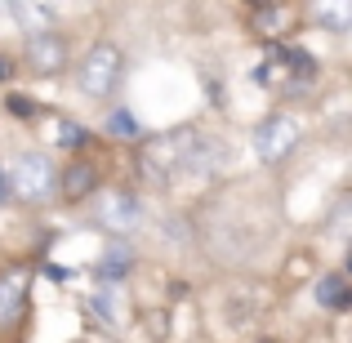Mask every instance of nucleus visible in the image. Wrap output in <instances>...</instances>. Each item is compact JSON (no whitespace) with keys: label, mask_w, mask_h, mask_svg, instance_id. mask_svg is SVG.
<instances>
[{"label":"nucleus","mask_w":352,"mask_h":343,"mask_svg":"<svg viewBox=\"0 0 352 343\" xmlns=\"http://www.w3.org/2000/svg\"><path fill=\"white\" fill-rule=\"evenodd\" d=\"M103 138H112V143H143L147 138V129L138 125V116L129 112V107H116V112H107L103 116Z\"/></svg>","instance_id":"16"},{"label":"nucleus","mask_w":352,"mask_h":343,"mask_svg":"<svg viewBox=\"0 0 352 343\" xmlns=\"http://www.w3.org/2000/svg\"><path fill=\"white\" fill-rule=\"evenodd\" d=\"M67 343H89V339H67Z\"/></svg>","instance_id":"21"},{"label":"nucleus","mask_w":352,"mask_h":343,"mask_svg":"<svg viewBox=\"0 0 352 343\" xmlns=\"http://www.w3.org/2000/svg\"><path fill=\"white\" fill-rule=\"evenodd\" d=\"M312 303L330 317H344L352 312V276L348 272H321L312 276Z\"/></svg>","instance_id":"11"},{"label":"nucleus","mask_w":352,"mask_h":343,"mask_svg":"<svg viewBox=\"0 0 352 343\" xmlns=\"http://www.w3.org/2000/svg\"><path fill=\"white\" fill-rule=\"evenodd\" d=\"M14 201V192H9V174H5V161H0V210Z\"/></svg>","instance_id":"20"},{"label":"nucleus","mask_w":352,"mask_h":343,"mask_svg":"<svg viewBox=\"0 0 352 343\" xmlns=\"http://www.w3.org/2000/svg\"><path fill=\"white\" fill-rule=\"evenodd\" d=\"M89 143H94V134H89L76 116H58L54 120V147H58V152L80 156V152H89Z\"/></svg>","instance_id":"15"},{"label":"nucleus","mask_w":352,"mask_h":343,"mask_svg":"<svg viewBox=\"0 0 352 343\" xmlns=\"http://www.w3.org/2000/svg\"><path fill=\"white\" fill-rule=\"evenodd\" d=\"M5 174H9V192H14L18 206L27 210H45L58 201V161L41 147H23L5 161Z\"/></svg>","instance_id":"3"},{"label":"nucleus","mask_w":352,"mask_h":343,"mask_svg":"<svg viewBox=\"0 0 352 343\" xmlns=\"http://www.w3.org/2000/svg\"><path fill=\"white\" fill-rule=\"evenodd\" d=\"M9 14L18 18L27 36H41V32H54V9L50 5H9Z\"/></svg>","instance_id":"17"},{"label":"nucleus","mask_w":352,"mask_h":343,"mask_svg":"<svg viewBox=\"0 0 352 343\" xmlns=\"http://www.w3.org/2000/svg\"><path fill=\"white\" fill-rule=\"evenodd\" d=\"M272 201V192L254 197V183H219L206 197V206L197 210L192 232L219 267H250L263 258V250L276 236V223H281V210Z\"/></svg>","instance_id":"1"},{"label":"nucleus","mask_w":352,"mask_h":343,"mask_svg":"<svg viewBox=\"0 0 352 343\" xmlns=\"http://www.w3.org/2000/svg\"><path fill=\"white\" fill-rule=\"evenodd\" d=\"M241 18H245V32L258 36L263 45H285L294 32H299V18L303 9L299 5H276V0H258V5H245L241 9Z\"/></svg>","instance_id":"9"},{"label":"nucleus","mask_w":352,"mask_h":343,"mask_svg":"<svg viewBox=\"0 0 352 343\" xmlns=\"http://www.w3.org/2000/svg\"><path fill=\"white\" fill-rule=\"evenodd\" d=\"M303 18H308V27L330 32V36H348L352 32V5L348 0H317V5L303 9Z\"/></svg>","instance_id":"12"},{"label":"nucleus","mask_w":352,"mask_h":343,"mask_svg":"<svg viewBox=\"0 0 352 343\" xmlns=\"http://www.w3.org/2000/svg\"><path fill=\"white\" fill-rule=\"evenodd\" d=\"M299 143H303V125H299V116L285 112V107L267 112L254 129H250V147H254V156H258L263 170H281V165L299 152Z\"/></svg>","instance_id":"5"},{"label":"nucleus","mask_w":352,"mask_h":343,"mask_svg":"<svg viewBox=\"0 0 352 343\" xmlns=\"http://www.w3.org/2000/svg\"><path fill=\"white\" fill-rule=\"evenodd\" d=\"M321 236L335 241V245H352V188L339 192L326 206V214H321Z\"/></svg>","instance_id":"13"},{"label":"nucleus","mask_w":352,"mask_h":343,"mask_svg":"<svg viewBox=\"0 0 352 343\" xmlns=\"http://www.w3.org/2000/svg\"><path fill=\"white\" fill-rule=\"evenodd\" d=\"M89 219H94L98 232H107L116 241H134L138 232H147V223H152L147 197L134 183H103V192L89 201Z\"/></svg>","instance_id":"2"},{"label":"nucleus","mask_w":352,"mask_h":343,"mask_svg":"<svg viewBox=\"0 0 352 343\" xmlns=\"http://www.w3.org/2000/svg\"><path fill=\"white\" fill-rule=\"evenodd\" d=\"M348 272H352V254H348Z\"/></svg>","instance_id":"22"},{"label":"nucleus","mask_w":352,"mask_h":343,"mask_svg":"<svg viewBox=\"0 0 352 343\" xmlns=\"http://www.w3.org/2000/svg\"><path fill=\"white\" fill-rule=\"evenodd\" d=\"M103 192V161L94 152L67 156V165H58V206L80 210Z\"/></svg>","instance_id":"8"},{"label":"nucleus","mask_w":352,"mask_h":343,"mask_svg":"<svg viewBox=\"0 0 352 343\" xmlns=\"http://www.w3.org/2000/svg\"><path fill=\"white\" fill-rule=\"evenodd\" d=\"M72 36H63L58 27L54 32H41V36H27L23 49H18V71L32 80H54L72 67Z\"/></svg>","instance_id":"6"},{"label":"nucleus","mask_w":352,"mask_h":343,"mask_svg":"<svg viewBox=\"0 0 352 343\" xmlns=\"http://www.w3.org/2000/svg\"><path fill=\"white\" fill-rule=\"evenodd\" d=\"M32 285H36V263H27V258L0 263V335L23 330L27 312H32Z\"/></svg>","instance_id":"7"},{"label":"nucleus","mask_w":352,"mask_h":343,"mask_svg":"<svg viewBox=\"0 0 352 343\" xmlns=\"http://www.w3.org/2000/svg\"><path fill=\"white\" fill-rule=\"evenodd\" d=\"M125 49H120L116 41H89L85 54L76 58V89L80 98H89V103H112L120 94V85H125Z\"/></svg>","instance_id":"4"},{"label":"nucleus","mask_w":352,"mask_h":343,"mask_svg":"<svg viewBox=\"0 0 352 343\" xmlns=\"http://www.w3.org/2000/svg\"><path fill=\"white\" fill-rule=\"evenodd\" d=\"M89 317L103 321V326H120L125 321V299H120V285H98L94 294L85 299Z\"/></svg>","instance_id":"14"},{"label":"nucleus","mask_w":352,"mask_h":343,"mask_svg":"<svg viewBox=\"0 0 352 343\" xmlns=\"http://www.w3.org/2000/svg\"><path fill=\"white\" fill-rule=\"evenodd\" d=\"M14 76H18V58L14 54H0V85H9Z\"/></svg>","instance_id":"19"},{"label":"nucleus","mask_w":352,"mask_h":343,"mask_svg":"<svg viewBox=\"0 0 352 343\" xmlns=\"http://www.w3.org/2000/svg\"><path fill=\"white\" fill-rule=\"evenodd\" d=\"M134 272H138V245H134V241L107 236L103 254H98V263H94V281L98 285H120V281H129Z\"/></svg>","instance_id":"10"},{"label":"nucleus","mask_w":352,"mask_h":343,"mask_svg":"<svg viewBox=\"0 0 352 343\" xmlns=\"http://www.w3.org/2000/svg\"><path fill=\"white\" fill-rule=\"evenodd\" d=\"M5 107H9L14 116H23V120L41 116V103H36V98H23V94H5Z\"/></svg>","instance_id":"18"}]
</instances>
